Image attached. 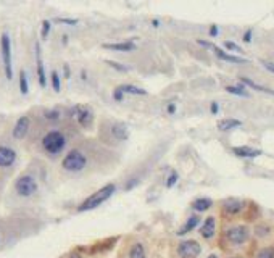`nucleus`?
<instances>
[{"label": "nucleus", "mask_w": 274, "mask_h": 258, "mask_svg": "<svg viewBox=\"0 0 274 258\" xmlns=\"http://www.w3.org/2000/svg\"><path fill=\"white\" fill-rule=\"evenodd\" d=\"M208 258H218V257H216L215 254H212V255H208Z\"/></svg>", "instance_id": "79ce46f5"}, {"label": "nucleus", "mask_w": 274, "mask_h": 258, "mask_svg": "<svg viewBox=\"0 0 274 258\" xmlns=\"http://www.w3.org/2000/svg\"><path fill=\"white\" fill-rule=\"evenodd\" d=\"M45 118L57 121L60 118V112H59V110H50V112H45Z\"/></svg>", "instance_id": "2f4dec72"}, {"label": "nucleus", "mask_w": 274, "mask_h": 258, "mask_svg": "<svg viewBox=\"0 0 274 258\" xmlns=\"http://www.w3.org/2000/svg\"><path fill=\"white\" fill-rule=\"evenodd\" d=\"M242 123L239 119H234V118H226V119H221L218 123V129L219 131H229V129H234V128H239Z\"/></svg>", "instance_id": "aec40b11"}, {"label": "nucleus", "mask_w": 274, "mask_h": 258, "mask_svg": "<svg viewBox=\"0 0 274 258\" xmlns=\"http://www.w3.org/2000/svg\"><path fill=\"white\" fill-rule=\"evenodd\" d=\"M240 81H242V84H245V86H249L252 89H255V91H258V92H265V94H270V96H274V91H271V89H268V87L260 86V84H256L252 79H249V78H242Z\"/></svg>", "instance_id": "4be33fe9"}, {"label": "nucleus", "mask_w": 274, "mask_h": 258, "mask_svg": "<svg viewBox=\"0 0 274 258\" xmlns=\"http://www.w3.org/2000/svg\"><path fill=\"white\" fill-rule=\"evenodd\" d=\"M36 63H38V79H39V84H40V87H45L47 86V78H45L44 61H42L39 44H36Z\"/></svg>", "instance_id": "f8f14e48"}, {"label": "nucleus", "mask_w": 274, "mask_h": 258, "mask_svg": "<svg viewBox=\"0 0 274 258\" xmlns=\"http://www.w3.org/2000/svg\"><path fill=\"white\" fill-rule=\"evenodd\" d=\"M212 198H208V197H200L197 200H194L192 202V208L196 210V212H207L208 208H212Z\"/></svg>", "instance_id": "a211bd4d"}, {"label": "nucleus", "mask_w": 274, "mask_h": 258, "mask_svg": "<svg viewBox=\"0 0 274 258\" xmlns=\"http://www.w3.org/2000/svg\"><path fill=\"white\" fill-rule=\"evenodd\" d=\"M29 131V118L28 117H21L17 124L13 128V138L15 139H23Z\"/></svg>", "instance_id": "9b49d317"}, {"label": "nucleus", "mask_w": 274, "mask_h": 258, "mask_svg": "<svg viewBox=\"0 0 274 258\" xmlns=\"http://www.w3.org/2000/svg\"><path fill=\"white\" fill-rule=\"evenodd\" d=\"M226 91L229 94H234V96H239V97H249V92L245 91L244 86H228Z\"/></svg>", "instance_id": "393cba45"}, {"label": "nucleus", "mask_w": 274, "mask_h": 258, "mask_svg": "<svg viewBox=\"0 0 274 258\" xmlns=\"http://www.w3.org/2000/svg\"><path fill=\"white\" fill-rule=\"evenodd\" d=\"M244 42H247V44L252 42V29H247L244 33Z\"/></svg>", "instance_id": "4c0bfd02"}, {"label": "nucleus", "mask_w": 274, "mask_h": 258, "mask_svg": "<svg viewBox=\"0 0 274 258\" xmlns=\"http://www.w3.org/2000/svg\"><path fill=\"white\" fill-rule=\"evenodd\" d=\"M73 115L82 128H91L94 121V112L87 105H75L73 107Z\"/></svg>", "instance_id": "423d86ee"}, {"label": "nucleus", "mask_w": 274, "mask_h": 258, "mask_svg": "<svg viewBox=\"0 0 274 258\" xmlns=\"http://www.w3.org/2000/svg\"><path fill=\"white\" fill-rule=\"evenodd\" d=\"M152 26H154V28H158V26H160V20H158V18L152 20Z\"/></svg>", "instance_id": "ea45409f"}, {"label": "nucleus", "mask_w": 274, "mask_h": 258, "mask_svg": "<svg viewBox=\"0 0 274 258\" xmlns=\"http://www.w3.org/2000/svg\"><path fill=\"white\" fill-rule=\"evenodd\" d=\"M15 189L21 197H31L33 194L38 191V182L33 176H20L15 182Z\"/></svg>", "instance_id": "39448f33"}, {"label": "nucleus", "mask_w": 274, "mask_h": 258, "mask_svg": "<svg viewBox=\"0 0 274 258\" xmlns=\"http://www.w3.org/2000/svg\"><path fill=\"white\" fill-rule=\"evenodd\" d=\"M200 252H202V247L196 240H184L177 247V254L181 258H196L200 255Z\"/></svg>", "instance_id": "0eeeda50"}, {"label": "nucleus", "mask_w": 274, "mask_h": 258, "mask_svg": "<svg viewBox=\"0 0 274 258\" xmlns=\"http://www.w3.org/2000/svg\"><path fill=\"white\" fill-rule=\"evenodd\" d=\"M210 112H212L213 115H218V112H219V105L216 103V102H213L212 105H210Z\"/></svg>", "instance_id": "e433bc0d"}, {"label": "nucleus", "mask_w": 274, "mask_h": 258, "mask_svg": "<svg viewBox=\"0 0 274 258\" xmlns=\"http://www.w3.org/2000/svg\"><path fill=\"white\" fill-rule=\"evenodd\" d=\"M50 28H52V24H50L49 20H44V21H42V33H40L42 39H47V38H49Z\"/></svg>", "instance_id": "cd10ccee"}, {"label": "nucleus", "mask_w": 274, "mask_h": 258, "mask_svg": "<svg viewBox=\"0 0 274 258\" xmlns=\"http://www.w3.org/2000/svg\"><path fill=\"white\" fill-rule=\"evenodd\" d=\"M198 224H200V218L197 217V215H192V217H189V219L186 221V223H184L182 228L177 231V234L179 236H184V234L191 233V231L196 229Z\"/></svg>", "instance_id": "f3484780"}, {"label": "nucleus", "mask_w": 274, "mask_h": 258, "mask_svg": "<svg viewBox=\"0 0 274 258\" xmlns=\"http://www.w3.org/2000/svg\"><path fill=\"white\" fill-rule=\"evenodd\" d=\"M73 258H81V257H79V255H75V257H73Z\"/></svg>", "instance_id": "37998d69"}, {"label": "nucleus", "mask_w": 274, "mask_h": 258, "mask_svg": "<svg viewBox=\"0 0 274 258\" xmlns=\"http://www.w3.org/2000/svg\"><path fill=\"white\" fill-rule=\"evenodd\" d=\"M65 75H66V78H70V66L68 65H65Z\"/></svg>", "instance_id": "a19ab883"}, {"label": "nucleus", "mask_w": 274, "mask_h": 258, "mask_svg": "<svg viewBox=\"0 0 274 258\" xmlns=\"http://www.w3.org/2000/svg\"><path fill=\"white\" fill-rule=\"evenodd\" d=\"M55 21H57V23H61V24H68V26L78 24V20L76 18H57Z\"/></svg>", "instance_id": "7c9ffc66"}, {"label": "nucleus", "mask_w": 274, "mask_h": 258, "mask_svg": "<svg viewBox=\"0 0 274 258\" xmlns=\"http://www.w3.org/2000/svg\"><path fill=\"white\" fill-rule=\"evenodd\" d=\"M224 47L226 49H229V50H233V52H242V49L237 44H234V42H224Z\"/></svg>", "instance_id": "72a5a7b5"}, {"label": "nucleus", "mask_w": 274, "mask_h": 258, "mask_svg": "<svg viewBox=\"0 0 274 258\" xmlns=\"http://www.w3.org/2000/svg\"><path fill=\"white\" fill-rule=\"evenodd\" d=\"M113 99L117 100V102H123V99H124V94H123V91H121L119 89V86L115 89L113 91Z\"/></svg>", "instance_id": "473e14b6"}, {"label": "nucleus", "mask_w": 274, "mask_h": 258, "mask_svg": "<svg viewBox=\"0 0 274 258\" xmlns=\"http://www.w3.org/2000/svg\"><path fill=\"white\" fill-rule=\"evenodd\" d=\"M244 207H245V203L242 202V200H239V198H229L228 202H224V210L228 213H231V215L239 213Z\"/></svg>", "instance_id": "dca6fc26"}, {"label": "nucleus", "mask_w": 274, "mask_h": 258, "mask_svg": "<svg viewBox=\"0 0 274 258\" xmlns=\"http://www.w3.org/2000/svg\"><path fill=\"white\" fill-rule=\"evenodd\" d=\"M102 47L107 50H115V52H133V50H136V44L133 40L117 42V44H103Z\"/></svg>", "instance_id": "ddd939ff"}, {"label": "nucleus", "mask_w": 274, "mask_h": 258, "mask_svg": "<svg viewBox=\"0 0 274 258\" xmlns=\"http://www.w3.org/2000/svg\"><path fill=\"white\" fill-rule=\"evenodd\" d=\"M263 63V66H265L266 68V70L268 71H271V73H274V65H273V63L271 61H261Z\"/></svg>", "instance_id": "58836bf2"}, {"label": "nucleus", "mask_w": 274, "mask_h": 258, "mask_svg": "<svg viewBox=\"0 0 274 258\" xmlns=\"http://www.w3.org/2000/svg\"><path fill=\"white\" fill-rule=\"evenodd\" d=\"M226 238H228L231 244L240 245L249 239V229H247L245 226H234V228L226 231Z\"/></svg>", "instance_id": "6e6552de"}, {"label": "nucleus", "mask_w": 274, "mask_h": 258, "mask_svg": "<svg viewBox=\"0 0 274 258\" xmlns=\"http://www.w3.org/2000/svg\"><path fill=\"white\" fill-rule=\"evenodd\" d=\"M107 63L108 66H112V68H115V70H118V71H123V73H126V71H129V68L128 66H124V65H119V63H117V61H112V60H107L105 61Z\"/></svg>", "instance_id": "c85d7f7f"}, {"label": "nucleus", "mask_w": 274, "mask_h": 258, "mask_svg": "<svg viewBox=\"0 0 274 258\" xmlns=\"http://www.w3.org/2000/svg\"><path fill=\"white\" fill-rule=\"evenodd\" d=\"M42 147H44V150L50 155L61 154L66 147L65 134L60 133V131H50V133H47L44 136V139H42Z\"/></svg>", "instance_id": "f03ea898"}, {"label": "nucleus", "mask_w": 274, "mask_h": 258, "mask_svg": "<svg viewBox=\"0 0 274 258\" xmlns=\"http://www.w3.org/2000/svg\"><path fill=\"white\" fill-rule=\"evenodd\" d=\"M215 231H216V219H215V217H208L205 219V223L202 224L200 234H202L205 239H212L215 236Z\"/></svg>", "instance_id": "4468645a"}, {"label": "nucleus", "mask_w": 274, "mask_h": 258, "mask_svg": "<svg viewBox=\"0 0 274 258\" xmlns=\"http://www.w3.org/2000/svg\"><path fill=\"white\" fill-rule=\"evenodd\" d=\"M0 49H2V59H3V66H5V75L8 79L13 78V70H12V40L7 33L2 34L0 39Z\"/></svg>", "instance_id": "20e7f679"}, {"label": "nucleus", "mask_w": 274, "mask_h": 258, "mask_svg": "<svg viewBox=\"0 0 274 258\" xmlns=\"http://www.w3.org/2000/svg\"><path fill=\"white\" fill-rule=\"evenodd\" d=\"M208 33H210V38H216V36H218V33H219L218 26H216V24H213L212 28H210V31H208Z\"/></svg>", "instance_id": "f704fd0d"}, {"label": "nucleus", "mask_w": 274, "mask_h": 258, "mask_svg": "<svg viewBox=\"0 0 274 258\" xmlns=\"http://www.w3.org/2000/svg\"><path fill=\"white\" fill-rule=\"evenodd\" d=\"M119 89L123 91V94H133V96H147L145 89L133 86V84H123V86H119Z\"/></svg>", "instance_id": "412c9836"}, {"label": "nucleus", "mask_w": 274, "mask_h": 258, "mask_svg": "<svg viewBox=\"0 0 274 258\" xmlns=\"http://www.w3.org/2000/svg\"><path fill=\"white\" fill-rule=\"evenodd\" d=\"M50 79H52V87H54V91L55 92H60L61 91V82H60V75H59V73L52 71Z\"/></svg>", "instance_id": "a878e982"}, {"label": "nucleus", "mask_w": 274, "mask_h": 258, "mask_svg": "<svg viewBox=\"0 0 274 258\" xmlns=\"http://www.w3.org/2000/svg\"><path fill=\"white\" fill-rule=\"evenodd\" d=\"M20 91L23 96L29 92V84H28V76H26V71H20Z\"/></svg>", "instance_id": "b1692460"}, {"label": "nucleus", "mask_w": 274, "mask_h": 258, "mask_svg": "<svg viewBox=\"0 0 274 258\" xmlns=\"http://www.w3.org/2000/svg\"><path fill=\"white\" fill-rule=\"evenodd\" d=\"M86 165H87V159L81 150H71L70 154H66V157L61 161V166L65 168L66 171H71V173L82 171L84 168H86Z\"/></svg>", "instance_id": "7ed1b4c3"}, {"label": "nucleus", "mask_w": 274, "mask_h": 258, "mask_svg": "<svg viewBox=\"0 0 274 258\" xmlns=\"http://www.w3.org/2000/svg\"><path fill=\"white\" fill-rule=\"evenodd\" d=\"M129 258H147L144 245L137 242V244H134L133 247H131V250H129Z\"/></svg>", "instance_id": "5701e85b"}, {"label": "nucleus", "mask_w": 274, "mask_h": 258, "mask_svg": "<svg viewBox=\"0 0 274 258\" xmlns=\"http://www.w3.org/2000/svg\"><path fill=\"white\" fill-rule=\"evenodd\" d=\"M112 134L113 138L117 140H128L129 138V133H128V128H126L124 124H117L112 128Z\"/></svg>", "instance_id": "6ab92c4d"}, {"label": "nucleus", "mask_w": 274, "mask_h": 258, "mask_svg": "<svg viewBox=\"0 0 274 258\" xmlns=\"http://www.w3.org/2000/svg\"><path fill=\"white\" fill-rule=\"evenodd\" d=\"M256 258H274V249H270V247H268V249L260 250V254H258Z\"/></svg>", "instance_id": "c756f323"}, {"label": "nucleus", "mask_w": 274, "mask_h": 258, "mask_svg": "<svg viewBox=\"0 0 274 258\" xmlns=\"http://www.w3.org/2000/svg\"><path fill=\"white\" fill-rule=\"evenodd\" d=\"M177 179H179V175L176 171H171L170 173V176H168V179H166V187L168 189H171V187H175L176 186V182H177Z\"/></svg>", "instance_id": "bb28decb"}, {"label": "nucleus", "mask_w": 274, "mask_h": 258, "mask_svg": "<svg viewBox=\"0 0 274 258\" xmlns=\"http://www.w3.org/2000/svg\"><path fill=\"white\" fill-rule=\"evenodd\" d=\"M234 258H240V257H234Z\"/></svg>", "instance_id": "c03bdc74"}, {"label": "nucleus", "mask_w": 274, "mask_h": 258, "mask_svg": "<svg viewBox=\"0 0 274 258\" xmlns=\"http://www.w3.org/2000/svg\"><path fill=\"white\" fill-rule=\"evenodd\" d=\"M115 191H117V186H115V184H107V186L100 187L97 192H94L91 197H87L81 205H79L78 212H89V210L100 207L103 202H107V200L113 196Z\"/></svg>", "instance_id": "f257e3e1"}, {"label": "nucleus", "mask_w": 274, "mask_h": 258, "mask_svg": "<svg viewBox=\"0 0 274 258\" xmlns=\"http://www.w3.org/2000/svg\"><path fill=\"white\" fill-rule=\"evenodd\" d=\"M15 160H17V154H15L13 149H10V147H0V166L2 168L12 166Z\"/></svg>", "instance_id": "9d476101"}, {"label": "nucleus", "mask_w": 274, "mask_h": 258, "mask_svg": "<svg viewBox=\"0 0 274 258\" xmlns=\"http://www.w3.org/2000/svg\"><path fill=\"white\" fill-rule=\"evenodd\" d=\"M166 112L170 113V115H175V113H176V103H175V102L168 103V107H166Z\"/></svg>", "instance_id": "c9c22d12"}, {"label": "nucleus", "mask_w": 274, "mask_h": 258, "mask_svg": "<svg viewBox=\"0 0 274 258\" xmlns=\"http://www.w3.org/2000/svg\"><path fill=\"white\" fill-rule=\"evenodd\" d=\"M233 152L237 157H242V159H255V157L261 154V150L252 149V147H234Z\"/></svg>", "instance_id": "2eb2a0df"}, {"label": "nucleus", "mask_w": 274, "mask_h": 258, "mask_svg": "<svg viewBox=\"0 0 274 258\" xmlns=\"http://www.w3.org/2000/svg\"><path fill=\"white\" fill-rule=\"evenodd\" d=\"M198 44L200 45H203V47H207V49H212L216 55H218V59L221 60H224V61H229V63H237V65H244V63H247L245 59H242V57H235V55H229V54H226L224 50H221L219 47H216L213 44H210V42L207 40H198Z\"/></svg>", "instance_id": "1a4fd4ad"}]
</instances>
